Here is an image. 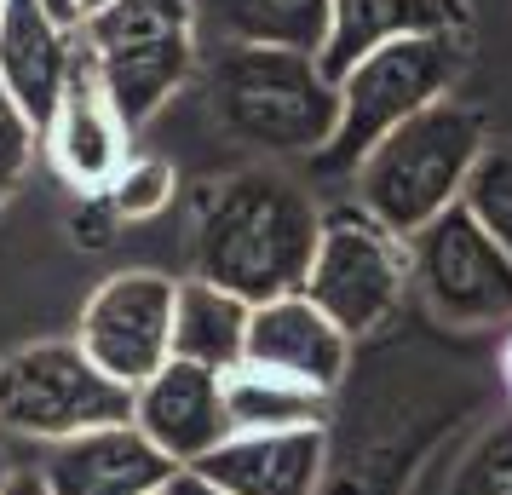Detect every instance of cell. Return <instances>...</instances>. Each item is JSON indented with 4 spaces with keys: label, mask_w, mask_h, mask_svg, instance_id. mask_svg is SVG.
I'll return each mask as SVG.
<instances>
[{
    "label": "cell",
    "mask_w": 512,
    "mask_h": 495,
    "mask_svg": "<svg viewBox=\"0 0 512 495\" xmlns=\"http://www.w3.org/2000/svg\"><path fill=\"white\" fill-rule=\"evenodd\" d=\"M35 472L47 478L52 495H167L179 478V467L133 421L93 426L81 438L47 444Z\"/></svg>",
    "instance_id": "cell-11"
},
{
    "label": "cell",
    "mask_w": 512,
    "mask_h": 495,
    "mask_svg": "<svg viewBox=\"0 0 512 495\" xmlns=\"http://www.w3.org/2000/svg\"><path fill=\"white\" fill-rule=\"evenodd\" d=\"M98 6H110V0H81V18H93Z\"/></svg>",
    "instance_id": "cell-30"
},
{
    "label": "cell",
    "mask_w": 512,
    "mask_h": 495,
    "mask_svg": "<svg viewBox=\"0 0 512 495\" xmlns=\"http://www.w3.org/2000/svg\"><path fill=\"white\" fill-rule=\"evenodd\" d=\"M41 6H47L64 29H81V0H41Z\"/></svg>",
    "instance_id": "cell-27"
},
{
    "label": "cell",
    "mask_w": 512,
    "mask_h": 495,
    "mask_svg": "<svg viewBox=\"0 0 512 495\" xmlns=\"http://www.w3.org/2000/svg\"><path fill=\"white\" fill-rule=\"evenodd\" d=\"M449 495H512V426H495L455 472Z\"/></svg>",
    "instance_id": "cell-22"
},
{
    "label": "cell",
    "mask_w": 512,
    "mask_h": 495,
    "mask_svg": "<svg viewBox=\"0 0 512 495\" xmlns=\"http://www.w3.org/2000/svg\"><path fill=\"white\" fill-rule=\"evenodd\" d=\"M167 495H225V490H213L208 478H196V472H179V478H173V490Z\"/></svg>",
    "instance_id": "cell-26"
},
{
    "label": "cell",
    "mask_w": 512,
    "mask_h": 495,
    "mask_svg": "<svg viewBox=\"0 0 512 495\" xmlns=\"http://www.w3.org/2000/svg\"><path fill=\"white\" fill-rule=\"evenodd\" d=\"M415 35H466L461 0H328V41L317 64L340 87L369 52Z\"/></svg>",
    "instance_id": "cell-16"
},
{
    "label": "cell",
    "mask_w": 512,
    "mask_h": 495,
    "mask_svg": "<svg viewBox=\"0 0 512 495\" xmlns=\"http://www.w3.org/2000/svg\"><path fill=\"white\" fill-rule=\"evenodd\" d=\"M6 495H52V490H47V478H41L35 467H18L12 484H6Z\"/></svg>",
    "instance_id": "cell-25"
},
{
    "label": "cell",
    "mask_w": 512,
    "mask_h": 495,
    "mask_svg": "<svg viewBox=\"0 0 512 495\" xmlns=\"http://www.w3.org/2000/svg\"><path fill=\"white\" fill-rule=\"evenodd\" d=\"M116 421H133V392L98 375L75 340H35L0 357V432L64 444Z\"/></svg>",
    "instance_id": "cell-6"
},
{
    "label": "cell",
    "mask_w": 512,
    "mask_h": 495,
    "mask_svg": "<svg viewBox=\"0 0 512 495\" xmlns=\"http://www.w3.org/2000/svg\"><path fill=\"white\" fill-rule=\"evenodd\" d=\"M35 139H41V127L18 110V98L0 81V208L12 202V190L24 185L29 162H35Z\"/></svg>",
    "instance_id": "cell-23"
},
{
    "label": "cell",
    "mask_w": 512,
    "mask_h": 495,
    "mask_svg": "<svg viewBox=\"0 0 512 495\" xmlns=\"http://www.w3.org/2000/svg\"><path fill=\"white\" fill-rule=\"evenodd\" d=\"M208 110L219 133L265 156H323L340 127V87L311 52L219 47L208 64Z\"/></svg>",
    "instance_id": "cell-2"
},
{
    "label": "cell",
    "mask_w": 512,
    "mask_h": 495,
    "mask_svg": "<svg viewBox=\"0 0 512 495\" xmlns=\"http://www.w3.org/2000/svg\"><path fill=\"white\" fill-rule=\"evenodd\" d=\"M121 231V213L110 208V196L98 190V196H81V208L70 213V236L81 242V248H110Z\"/></svg>",
    "instance_id": "cell-24"
},
{
    "label": "cell",
    "mask_w": 512,
    "mask_h": 495,
    "mask_svg": "<svg viewBox=\"0 0 512 495\" xmlns=\"http://www.w3.org/2000/svg\"><path fill=\"white\" fill-rule=\"evenodd\" d=\"M12 472H18V467L6 461V444H0V495H6V484H12Z\"/></svg>",
    "instance_id": "cell-28"
},
{
    "label": "cell",
    "mask_w": 512,
    "mask_h": 495,
    "mask_svg": "<svg viewBox=\"0 0 512 495\" xmlns=\"http://www.w3.org/2000/svg\"><path fill=\"white\" fill-rule=\"evenodd\" d=\"M190 6L225 47H282L317 58L328 41V0H190Z\"/></svg>",
    "instance_id": "cell-17"
},
{
    "label": "cell",
    "mask_w": 512,
    "mask_h": 495,
    "mask_svg": "<svg viewBox=\"0 0 512 495\" xmlns=\"http://www.w3.org/2000/svg\"><path fill=\"white\" fill-rule=\"evenodd\" d=\"M323 242V213L294 179L271 167H242L202 185L196 202V277L231 288L236 300L265 306L300 294Z\"/></svg>",
    "instance_id": "cell-1"
},
{
    "label": "cell",
    "mask_w": 512,
    "mask_h": 495,
    "mask_svg": "<svg viewBox=\"0 0 512 495\" xmlns=\"http://www.w3.org/2000/svg\"><path fill=\"white\" fill-rule=\"evenodd\" d=\"M323 467L328 432L300 426V432H236L190 472L225 495H317Z\"/></svg>",
    "instance_id": "cell-14"
},
{
    "label": "cell",
    "mask_w": 512,
    "mask_h": 495,
    "mask_svg": "<svg viewBox=\"0 0 512 495\" xmlns=\"http://www.w3.org/2000/svg\"><path fill=\"white\" fill-rule=\"evenodd\" d=\"M81 52L127 133L162 110L196 64V6L190 0H110L81 18Z\"/></svg>",
    "instance_id": "cell-4"
},
{
    "label": "cell",
    "mask_w": 512,
    "mask_h": 495,
    "mask_svg": "<svg viewBox=\"0 0 512 495\" xmlns=\"http://www.w3.org/2000/svg\"><path fill=\"white\" fill-rule=\"evenodd\" d=\"M461 70H466V35H415V41H392V47L369 52L340 81V127L323 144V156H311L317 173H357V162L392 127L420 116L426 104L449 98Z\"/></svg>",
    "instance_id": "cell-5"
},
{
    "label": "cell",
    "mask_w": 512,
    "mask_h": 495,
    "mask_svg": "<svg viewBox=\"0 0 512 495\" xmlns=\"http://www.w3.org/2000/svg\"><path fill=\"white\" fill-rule=\"evenodd\" d=\"M409 283L455 329H489L512 317V254L455 202L409 236Z\"/></svg>",
    "instance_id": "cell-8"
},
{
    "label": "cell",
    "mask_w": 512,
    "mask_h": 495,
    "mask_svg": "<svg viewBox=\"0 0 512 495\" xmlns=\"http://www.w3.org/2000/svg\"><path fill=\"white\" fill-rule=\"evenodd\" d=\"M478 156H484V116L455 104V98H438L403 127H392L357 162V173H351L357 179V208L409 242L438 213L461 202Z\"/></svg>",
    "instance_id": "cell-3"
},
{
    "label": "cell",
    "mask_w": 512,
    "mask_h": 495,
    "mask_svg": "<svg viewBox=\"0 0 512 495\" xmlns=\"http://www.w3.org/2000/svg\"><path fill=\"white\" fill-rule=\"evenodd\" d=\"M242 363H259V369L294 375L305 386H317V392H334L351 363V334L328 311L311 306L305 294H282V300L254 306Z\"/></svg>",
    "instance_id": "cell-13"
},
{
    "label": "cell",
    "mask_w": 512,
    "mask_h": 495,
    "mask_svg": "<svg viewBox=\"0 0 512 495\" xmlns=\"http://www.w3.org/2000/svg\"><path fill=\"white\" fill-rule=\"evenodd\" d=\"M70 70H75L70 29L58 24L41 0H0V81L41 133L58 116Z\"/></svg>",
    "instance_id": "cell-15"
},
{
    "label": "cell",
    "mask_w": 512,
    "mask_h": 495,
    "mask_svg": "<svg viewBox=\"0 0 512 495\" xmlns=\"http://www.w3.org/2000/svg\"><path fill=\"white\" fill-rule=\"evenodd\" d=\"M173 190H179V173H173L167 156H127V167L116 173V185L104 196H110V208L121 219H150V213H162L173 202Z\"/></svg>",
    "instance_id": "cell-21"
},
{
    "label": "cell",
    "mask_w": 512,
    "mask_h": 495,
    "mask_svg": "<svg viewBox=\"0 0 512 495\" xmlns=\"http://www.w3.org/2000/svg\"><path fill=\"white\" fill-rule=\"evenodd\" d=\"M461 208L512 254V144H484V156L461 190Z\"/></svg>",
    "instance_id": "cell-20"
},
{
    "label": "cell",
    "mask_w": 512,
    "mask_h": 495,
    "mask_svg": "<svg viewBox=\"0 0 512 495\" xmlns=\"http://www.w3.org/2000/svg\"><path fill=\"white\" fill-rule=\"evenodd\" d=\"M501 369H507V392H512V340H507V352H501Z\"/></svg>",
    "instance_id": "cell-29"
},
{
    "label": "cell",
    "mask_w": 512,
    "mask_h": 495,
    "mask_svg": "<svg viewBox=\"0 0 512 495\" xmlns=\"http://www.w3.org/2000/svg\"><path fill=\"white\" fill-rule=\"evenodd\" d=\"M225 409H231V432H300L328 421V392L259 363H236L225 375Z\"/></svg>",
    "instance_id": "cell-19"
},
{
    "label": "cell",
    "mask_w": 512,
    "mask_h": 495,
    "mask_svg": "<svg viewBox=\"0 0 512 495\" xmlns=\"http://www.w3.org/2000/svg\"><path fill=\"white\" fill-rule=\"evenodd\" d=\"M403 283H409V242L403 236H392L363 208L323 213V242H317L311 277L300 288L311 306L328 311L357 340L392 317V306L403 300Z\"/></svg>",
    "instance_id": "cell-7"
},
{
    "label": "cell",
    "mask_w": 512,
    "mask_h": 495,
    "mask_svg": "<svg viewBox=\"0 0 512 495\" xmlns=\"http://www.w3.org/2000/svg\"><path fill=\"white\" fill-rule=\"evenodd\" d=\"M248 317H254V306L236 300L231 288H213L202 277H190L173 294V357L179 363H202L213 375H231L242 363V352H248Z\"/></svg>",
    "instance_id": "cell-18"
},
{
    "label": "cell",
    "mask_w": 512,
    "mask_h": 495,
    "mask_svg": "<svg viewBox=\"0 0 512 495\" xmlns=\"http://www.w3.org/2000/svg\"><path fill=\"white\" fill-rule=\"evenodd\" d=\"M173 294L179 283L162 271H121L93 288L70 340L93 357L98 375L139 392L144 380L173 363Z\"/></svg>",
    "instance_id": "cell-9"
},
{
    "label": "cell",
    "mask_w": 512,
    "mask_h": 495,
    "mask_svg": "<svg viewBox=\"0 0 512 495\" xmlns=\"http://www.w3.org/2000/svg\"><path fill=\"white\" fill-rule=\"evenodd\" d=\"M47 150L52 167L70 179L81 196L116 185V173L127 167V121L116 116V104L104 93L98 70L87 64V52H75L70 87L58 98V116L47 127Z\"/></svg>",
    "instance_id": "cell-12"
},
{
    "label": "cell",
    "mask_w": 512,
    "mask_h": 495,
    "mask_svg": "<svg viewBox=\"0 0 512 495\" xmlns=\"http://www.w3.org/2000/svg\"><path fill=\"white\" fill-rule=\"evenodd\" d=\"M133 426L179 472H190L196 461H208L225 438H236L231 409H225V375L173 357L162 375H150L133 392Z\"/></svg>",
    "instance_id": "cell-10"
}]
</instances>
